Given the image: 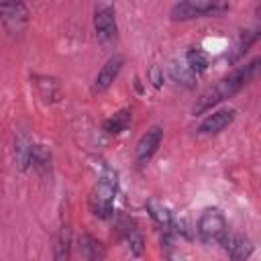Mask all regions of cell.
<instances>
[{
	"label": "cell",
	"instance_id": "6da1fadb",
	"mask_svg": "<svg viewBox=\"0 0 261 261\" xmlns=\"http://www.w3.org/2000/svg\"><path fill=\"white\" fill-rule=\"evenodd\" d=\"M259 63H261V59L255 57V59H251L249 63L239 65L237 69H232L228 75H224L220 82H216V84L210 86L208 90H204V92L196 98V102H194V106H192V114H204V112H208L210 108H214L216 104H220V102L232 98L234 94H239V92H241L245 86H249L251 80L257 75Z\"/></svg>",
	"mask_w": 261,
	"mask_h": 261
},
{
	"label": "cell",
	"instance_id": "7a4b0ae2",
	"mask_svg": "<svg viewBox=\"0 0 261 261\" xmlns=\"http://www.w3.org/2000/svg\"><path fill=\"white\" fill-rule=\"evenodd\" d=\"M118 190V175L116 171L108 169L102 173V177L96 181V186L90 192V210L98 218H110L114 210V198Z\"/></svg>",
	"mask_w": 261,
	"mask_h": 261
},
{
	"label": "cell",
	"instance_id": "3957f363",
	"mask_svg": "<svg viewBox=\"0 0 261 261\" xmlns=\"http://www.w3.org/2000/svg\"><path fill=\"white\" fill-rule=\"evenodd\" d=\"M230 6L226 2H214V0H184L175 2L169 10L171 20H194L204 16H218L226 12Z\"/></svg>",
	"mask_w": 261,
	"mask_h": 261
},
{
	"label": "cell",
	"instance_id": "277c9868",
	"mask_svg": "<svg viewBox=\"0 0 261 261\" xmlns=\"http://www.w3.org/2000/svg\"><path fill=\"white\" fill-rule=\"evenodd\" d=\"M196 232H198L200 241L206 245L220 243L228 234V224H226L224 214L218 208H206L198 218Z\"/></svg>",
	"mask_w": 261,
	"mask_h": 261
},
{
	"label": "cell",
	"instance_id": "5b68a950",
	"mask_svg": "<svg viewBox=\"0 0 261 261\" xmlns=\"http://www.w3.org/2000/svg\"><path fill=\"white\" fill-rule=\"evenodd\" d=\"M94 31L96 39L102 45L114 43L118 37V24H116V10L112 4H98L94 10Z\"/></svg>",
	"mask_w": 261,
	"mask_h": 261
},
{
	"label": "cell",
	"instance_id": "8992f818",
	"mask_svg": "<svg viewBox=\"0 0 261 261\" xmlns=\"http://www.w3.org/2000/svg\"><path fill=\"white\" fill-rule=\"evenodd\" d=\"M0 20L6 33L20 35L29 24V8L22 2H0Z\"/></svg>",
	"mask_w": 261,
	"mask_h": 261
},
{
	"label": "cell",
	"instance_id": "52a82bcc",
	"mask_svg": "<svg viewBox=\"0 0 261 261\" xmlns=\"http://www.w3.org/2000/svg\"><path fill=\"white\" fill-rule=\"evenodd\" d=\"M161 141H163V128H161L159 124H153V126L139 139L137 149H135V161H137L139 165H147V163L153 159V155L157 153Z\"/></svg>",
	"mask_w": 261,
	"mask_h": 261
},
{
	"label": "cell",
	"instance_id": "ba28073f",
	"mask_svg": "<svg viewBox=\"0 0 261 261\" xmlns=\"http://www.w3.org/2000/svg\"><path fill=\"white\" fill-rule=\"evenodd\" d=\"M122 65H124V55H120V53L110 55L104 61V65L100 67V71L94 80V92H106L114 84V80L120 75Z\"/></svg>",
	"mask_w": 261,
	"mask_h": 261
},
{
	"label": "cell",
	"instance_id": "9c48e42d",
	"mask_svg": "<svg viewBox=\"0 0 261 261\" xmlns=\"http://www.w3.org/2000/svg\"><path fill=\"white\" fill-rule=\"evenodd\" d=\"M234 116H237V110H234V108L216 110V112L208 114V116L198 124V135H216V133L224 130L228 124H232Z\"/></svg>",
	"mask_w": 261,
	"mask_h": 261
},
{
	"label": "cell",
	"instance_id": "30bf717a",
	"mask_svg": "<svg viewBox=\"0 0 261 261\" xmlns=\"http://www.w3.org/2000/svg\"><path fill=\"white\" fill-rule=\"evenodd\" d=\"M220 245L226 249L230 261H249V257L253 255V243L249 237H243V234H226Z\"/></svg>",
	"mask_w": 261,
	"mask_h": 261
},
{
	"label": "cell",
	"instance_id": "8fae6325",
	"mask_svg": "<svg viewBox=\"0 0 261 261\" xmlns=\"http://www.w3.org/2000/svg\"><path fill=\"white\" fill-rule=\"evenodd\" d=\"M259 37H261V29H259V27H257V29H247V31H243V33L239 35V41H237L234 47H232V53L228 55V61H230V63H237L239 59H243L245 53L259 41Z\"/></svg>",
	"mask_w": 261,
	"mask_h": 261
},
{
	"label": "cell",
	"instance_id": "7c38bea8",
	"mask_svg": "<svg viewBox=\"0 0 261 261\" xmlns=\"http://www.w3.org/2000/svg\"><path fill=\"white\" fill-rule=\"evenodd\" d=\"M147 212H149V216L153 218V222L157 224V226H161L163 230H171V226H173V216H171V212H169V208L163 204V202H159L157 198H151V200H147Z\"/></svg>",
	"mask_w": 261,
	"mask_h": 261
},
{
	"label": "cell",
	"instance_id": "4fadbf2b",
	"mask_svg": "<svg viewBox=\"0 0 261 261\" xmlns=\"http://www.w3.org/2000/svg\"><path fill=\"white\" fill-rule=\"evenodd\" d=\"M71 255V228L63 224L53 241V259L55 261H69Z\"/></svg>",
	"mask_w": 261,
	"mask_h": 261
},
{
	"label": "cell",
	"instance_id": "5bb4252c",
	"mask_svg": "<svg viewBox=\"0 0 261 261\" xmlns=\"http://www.w3.org/2000/svg\"><path fill=\"white\" fill-rule=\"evenodd\" d=\"M130 118H133L130 110H128V108H122V110L114 112L112 116H108V118L104 120V130H106L108 135H120L122 130L128 128Z\"/></svg>",
	"mask_w": 261,
	"mask_h": 261
},
{
	"label": "cell",
	"instance_id": "9a60e30c",
	"mask_svg": "<svg viewBox=\"0 0 261 261\" xmlns=\"http://www.w3.org/2000/svg\"><path fill=\"white\" fill-rule=\"evenodd\" d=\"M80 251L88 261H104V249H102L100 241H96L92 234L80 237Z\"/></svg>",
	"mask_w": 261,
	"mask_h": 261
},
{
	"label": "cell",
	"instance_id": "2e32d148",
	"mask_svg": "<svg viewBox=\"0 0 261 261\" xmlns=\"http://www.w3.org/2000/svg\"><path fill=\"white\" fill-rule=\"evenodd\" d=\"M31 167L39 173H47L51 169V151L45 145H33V149H31Z\"/></svg>",
	"mask_w": 261,
	"mask_h": 261
},
{
	"label": "cell",
	"instance_id": "e0dca14e",
	"mask_svg": "<svg viewBox=\"0 0 261 261\" xmlns=\"http://www.w3.org/2000/svg\"><path fill=\"white\" fill-rule=\"evenodd\" d=\"M31 149H33V143L24 135H18L14 141V157L22 171H27L31 167Z\"/></svg>",
	"mask_w": 261,
	"mask_h": 261
},
{
	"label": "cell",
	"instance_id": "ac0fdd59",
	"mask_svg": "<svg viewBox=\"0 0 261 261\" xmlns=\"http://www.w3.org/2000/svg\"><path fill=\"white\" fill-rule=\"evenodd\" d=\"M186 67H188L194 75L204 73V71L208 69V55H206L202 49H196V47L188 49V53H186Z\"/></svg>",
	"mask_w": 261,
	"mask_h": 261
},
{
	"label": "cell",
	"instance_id": "d6986e66",
	"mask_svg": "<svg viewBox=\"0 0 261 261\" xmlns=\"http://www.w3.org/2000/svg\"><path fill=\"white\" fill-rule=\"evenodd\" d=\"M169 73H171V77H173V82H177V84H184L186 88H192L194 86V80H196V75L186 67V65H177V63H171L169 65Z\"/></svg>",
	"mask_w": 261,
	"mask_h": 261
},
{
	"label": "cell",
	"instance_id": "ffe728a7",
	"mask_svg": "<svg viewBox=\"0 0 261 261\" xmlns=\"http://www.w3.org/2000/svg\"><path fill=\"white\" fill-rule=\"evenodd\" d=\"M124 234H126V241H128V249H130V253L133 255H143V249H145V245H143V234L135 228V226H126L124 228Z\"/></svg>",
	"mask_w": 261,
	"mask_h": 261
},
{
	"label": "cell",
	"instance_id": "44dd1931",
	"mask_svg": "<svg viewBox=\"0 0 261 261\" xmlns=\"http://www.w3.org/2000/svg\"><path fill=\"white\" fill-rule=\"evenodd\" d=\"M149 77H151V82H153L155 88H161V84H163V71H161L157 65H153V67L149 69Z\"/></svg>",
	"mask_w": 261,
	"mask_h": 261
}]
</instances>
